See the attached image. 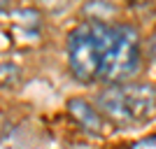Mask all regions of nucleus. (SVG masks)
<instances>
[{
  "mask_svg": "<svg viewBox=\"0 0 156 149\" xmlns=\"http://www.w3.org/2000/svg\"><path fill=\"white\" fill-rule=\"evenodd\" d=\"M149 51H151V56L156 59V33L151 35V40H149Z\"/></svg>",
  "mask_w": 156,
  "mask_h": 149,
  "instance_id": "obj_8",
  "label": "nucleus"
},
{
  "mask_svg": "<svg viewBox=\"0 0 156 149\" xmlns=\"http://www.w3.org/2000/svg\"><path fill=\"white\" fill-rule=\"evenodd\" d=\"M21 77V70L14 63H0V86H14Z\"/></svg>",
  "mask_w": 156,
  "mask_h": 149,
  "instance_id": "obj_6",
  "label": "nucleus"
},
{
  "mask_svg": "<svg viewBox=\"0 0 156 149\" xmlns=\"http://www.w3.org/2000/svg\"><path fill=\"white\" fill-rule=\"evenodd\" d=\"M128 149H156V135H149V137H142V140H137L133 142Z\"/></svg>",
  "mask_w": 156,
  "mask_h": 149,
  "instance_id": "obj_7",
  "label": "nucleus"
},
{
  "mask_svg": "<svg viewBox=\"0 0 156 149\" xmlns=\"http://www.w3.org/2000/svg\"><path fill=\"white\" fill-rule=\"evenodd\" d=\"M98 110L117 123H140L154 117L156 89L149 84H121L98 93Z\"/></svg>",
  "mask_w": 156,
  "mask_h": 149,
  "instance_id": "obj_2",
  "label": "nucleus"
},
{
  "mask_svg": "<svg viewBox=\"0 0 156 149\" xmlns=\"http://www.w3.org/2000/svg\"><path fill=\"white\" fill-rule=\"evenodd\" d=\"M68 110H70L72 119H75L86 133L98 135V133L103 130V119H100V114H98L86 100H82V98H72L70 103H68Z\"/></svg>",
  "mask_w": 156,
  "mask_h": 149,
  "instance_id": "obj_4",
  "label": "nucleus"
},
{
  "mask_svg": "<svg viewBox=\"0 0 156 149\" xmlns=\"http://www.w3.org/2000/svg\"><path fill=\"white\" fill-rule=\"evenodd\" d=\"M103 28L105 21L91 19L68 35V63L72 75L82 82L98 77L103 61Z\"/></svg>",
  "mask_w": 156,
  "mask_h": 149,
  "instance_id": "obj_3",
  "label": "nucleus"
},
{
  "mask_svg": "<svg viewBox=\"0 0 156 149\" xmlns=\"http://www.w3.org/2000/svg\"><path fill=\"white\" fill-rule=\"evenodd\" d=\"M14 26L19 28V30H37L40 28V12L35 9H16L14 12Z\"/></svg>",
  "mask_w": 156,
  "mask_h": 149,
  "instance_id": "obj_5",
  "label": "nucleus"
},
{
  "mask_svg": "<svg viewBox=\"0 0 156 149\" xmlns=\"http://www.w3.org/2000/svg\"><path fill=\"white\" fill-rule=\"evenodd\" d=\"M140 65V35L133 26L121 23V26L103 28V61H100V72L98 77L105 82H121L130 77Z\"/></svg>",
  "mask_w": 156,
  "mask_h": 149,
  "instance_id": "obj_1",
  "label": "nucleus"
},
{
  "mask_svg": "<svg viewBox=\"0 0 156 149\" xmlns=\"http://www.w3.org/2000/svg\"><path fill=\"white\" fill-rule=\"evenodd\" d=\"M7 7H9V5H7V2H0V14H2V12H5V9H7Z\"/></svg>",
  "mask_w": 156,
  "mask_h": 149,
  "instance_id": "obj_9",
  "label": "nucleus"
}]
</instances>
